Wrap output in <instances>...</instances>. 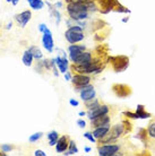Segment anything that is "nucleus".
Wrapping results in <instances>:
<instances>
[{"instance_id":"42","label":"nucleus","mask_w":155,"mask_h":156,"mask_svg":"<svg viewBox=\"0 0 155 156\" xmlns=\"http://www.w3.org/2000/svg\"><path fill=\"white\" fill-rule=\"evenodd\" d=\"M5 1H6V2H12L13 0H5Z\"/></svg>"},{"instance_id":"20","label":"nucleus","mask_w":155,"mask_h":156,"mask_svg":"<svg viewBox=\"0 0 155 156\" xmlns=\"http://www.w3.org/2000/svg\"><path fill=\"white\" fill-rule=\"evenodd\" d=\"M47 137H48V140H49V146H50V147L56 146V144H57V141H58V139H59L58 133H57L56 130H52V131H50V133H48Z\"/></svg>"},{"instance_id":"29","label":"nucleus","mask_w":155,"mask_h":156,"mask_svg":"<svg viewBox=\"0 0 155 156\" xmlns=\"http://www.w3.org/2000/svg\"><path fill=\"white\" fill-rule=\"evenodd\" d=\"M77 126L79 128H85L86 127V121L83 120V119H78L77 120Z\"/></svg>"},{"instance_id":"34","label":"nucleus","mask_w":155,"mask_h":156,"mask_svg":"<svg viewBox=\"0 0 155 156\" xmlns=\"http://www.w3.org/2000/svg\"><path fill=\"white\" fill-rule=\"evenodd\" d=\"M45 28H47V25H45V24H40L39 25V31L41 32V33H43Z\"/></svg>"},{"instance_id":"13","label":"nucleus","mask_w":155,"mask_h":156,"mask_svg":"<svg viewBox=\"0 0 155 156\" xmlns=\"http://www.w3.org/2000/svg\"><path fill=\"white\" fill-rule=\"evenodd\" d=\"M124 115H127L128 118H132V119H148V118L152 117L150 113L144 111V105H137V109H136L135 113L126 112Z\"/></svg>"},{"instance_id":"1","label":"nucleus","mask_w":155,"mask_h":156,"mask_svg":"<svg viewBox=\"0 0 155 156\" xmlns=\"http://www.w3.org/2000/svg\"><path fill=\"white\" fill-rule=\"evenodd\" d=\"M67 12L74 22L88 18V6L85 2H67Z\"/></svg>"},{"instance_id":"27","label":"nucleus","mask_w":155,"mask_h":156,"mask_svg":"<svg viewBox=\"0 0 155 156\" xmlns=\"http://www.w3.org/2000/svg\"><path fill=\"white\" fill-rule=\"evenodd\" d=\"M0 149L5 153H9L13 151V146L10 144H2L1 146H0Z\"/></svg>"},{"instance_id":"28","label":"nucleus","mask_w":155,"mask_h":156,"mask_svg":"<svg viewBox=\"0 0 155 156\" xmlns=\"http://www.w3.org/2000/svg\"><path fill=\"white\" fill-rule=\"evenodd\" d=\"M84 137H85L87 140H89L91 143H93V144H95L96 143V138L93 136V133H84Z\"/></svg>"},{"instance_id":"4","label":"nucleus","mask_w":155,"mask_h":156,"mask_svg":"<svg viewBox=\"0 0 155 156\" xmlns=\"http://www.w3.org/2000/svg\"><path fill=\"white\" fill-rule=\"evenodd\" d=\"M71 83L74 84L76 92H79L81 88H84L85 86L89 85V83H91V77H89V75L76 74L73 76V78H71Z\"/></svg>"},{"instance_id":"31","label":"nucleus","mask_w":155,"mask_h":156,"mask_svg":"<svg viewBox=\"0 0 155 156\" xmlns=\"http://www.w3.org/2000/svg\"><path fill=\"white\" fill-rule=\"evenodd\" d=\"M34 155L35 156H47V153H44L43 151H41V149H36L34 152Z\"/></svg>"},{"instance_id":"38","label":"nucleus","mask_w":155,"mask_h":156,"mask_svg":"<svg viewBox=\"0 0 155 156\" xmlns=\"http://www.w3.org/2000/svg\"><path fill=\"white\" fill-rule=\"evenodd\" d=\"M18 1H20V0H13V1H12V4L14 5V6H16V5L18 4Z\"/></svg>"},{"instance_id":"5","label":"nucleus","mask_w":155,"mask_h":156,"mask_svg":"<svg viewBox=\"0 0 155 156\" xmlns=\"http://www.w3.org/2000/svg\"><path fill=\"white\" fill-rule=\"evenodd\" d=\"M120 151V146L117 144H105L99 147L97 152L100 156H114Z\"/></svg>"},{"instance_id":"39","label":"nucleus","mask_w":155,"mask_h":156,"mask_svg":"<svg viewBox=\"0 0 155 156\" xmlns=\"http://www.w3.org/2000/svg\"><path fill=\"white\" fill-rule=\"evenodd\" d=\"M91 151H92V148H91V147H85V152L86 153H89Z\"/></svg>"},{"instance_id":"12","label":"nucleus","mask_w":155,"mask_h":156,"mask_svg":"<svg viewBox=\"0 0 155 156\" xmlns=\"http://www.w3.org/2000/svg\"><path fill=\"white\" fill-rule=\"evenodd\" d=\"M110 122H111L110 117L108 114H104V115H100V117L92 119L91 120V127H93V128L105 127V126H110Z\"/></svg>"},{"instance_id":"30","label":"nucleus","mask_w":155,"mask_h":156,"mask_svg":"<svg viewBox=\"0 0 155 156\" xmlns=\"http://www.w3.org/2000/svg\"><path fill=\"white\" fill-rule=\"evenodd\" d=\"M63 77H65V79H66L67 82H71V78H73V76H71V74H70L69 71H66V73L63 74Z\"/></svg>"},{"instance_id":"17","label":"nucleus","mask_w":155,"mask_h":156,"mask_svg":"<svg viewBox=\"0 0 155 156\" xmlns=\"http://www.w3.org/2000/svg\"><path fill=\"white\" fill-rule=\"evenodd\" d=\"M124 133V126L122 123L114 125L112 128L110 129V131H109V133L111 135V137H112L114 140H117Z\"/></svg>"},{"instance_id":"18","label":"nucleus","mask_w":155,"mask_h":156,"mask_svg":"<svg viewBox=\"0 0 155 156\" xmlns=\"http://www.w3.org/2000/svg\"><path fill=\"white\" fill-rule=\"evenodd\" d=\"M110 131V126H105V127H97V128H94L93 130V136L96 138V139H100L101 140L103 137H105Z\"/></svg>"},{"instance_id":"6","label":"nucleus","mask_w":155,"mask_h":156,"mask_svg":"<svg viewBox=\"0 0 155 156\" xmlns=\"http://www.w3.org/2000/svg\"><path fill=\"white\" fill-rule=\"evenodd\" d=\"M42 34H43L42 35L43 48H44L49 53H52L54 49V41H53V36H52V33H51L50 28L47 27Z\"/></svg>"},{"instance_id":"23","label":"nucleus","mask_w":155,"mask_h":156,"mask_svg":"<svg viewBox=\"0 0 155 156\" xmlns=\"http://www.w3.org/2000/svg\"><path fill=\"white\" fill-rule=\"evenodd\" d=\"M28 50L31 51V53L33 55L34 59H36V60H41V59H43V53H42V51H41V49H40L39 47L32 45V47H30Z\"/></svg>"},{"instance_id":"36","label":"nucleus","mask_w":155,"mask_h":156,"mask_svg":"<svg viewBox=\"0 0 155 156\" xmlns=\"http://www.w3.org/2000/svg\"><path fill=\"white\" fill-rule=\"evenodd\" d=\"M13 27V23L10 22V23H8L7 25H6V30H10V28Z\"/></svg>"},{"instance_id":"14","label":"nucleus","mask_w":155,"mask_h":156,"mask_svg":"<svg viewBox=\"0 0 155 156\" xmlns=\"http://www.w3.org/2000/svg\"><path fill=\"white\" fill-rule=\"evenodd\" d=\"M92 60H93V55H92V53L85 50L78 55L77 59H76L73 63L76 65V66H81V65H86V63L91 62Z\"/></svg>"},{"instance_id":"9","label":"nucleus","mask_w":155,"mask_h":156,"mask_svg":"<svg viewBox=\"0 0 155 156\" xmlns=\"http://www.w3.org/2000/svg\"><path fill=\"white\" fill-rule=\"evenodd\" d=\"M86 50V47L83 44H70L68 47V57L71 62H74L75 60L77 59V57L81 55L83 51Z\"/></svg>"},{"instance_id":"19","label":"nucleus","mask_w":155,"mask_h":156,"mask_svg":"<svg viewBox=\"0 0 155 156\" xmlns=\"http://www.w3.org/2000/svg\"><path fill=\"white\" fill-rule=\"evenodd\" d=\"M33 60H34V57H33V55L31 53V51L30 50L24 51L23 57H22V62H23L24 66L31 67L32 65H33Z\"/></svg>"},{"instance_id":"24","label":"nucleus","mask_w":155,"mask_h":156,"mask_svg":"<svg viewBox=\"0 0 155 156\" xmlns=\"http://www.w3.org/2000/svg\"><path fill=\"white\" fill-rule=\"evenodd\" d=\"M85 105H86V108H87V110H93L100 105V102H99L97 98H93V100H91V101L85 102Z\"/></svg>"},{"instance_id":"33","label":"nucleus","mask_w":155,"mask_h":156,"mask_svg":"<svg viewBox=\"0 0 155 156\" xmlns=\"http://www.w3.org/2000/svg\"><path fill=\"white\" fill-rule=\"evenodd\" d=\"M66 1L67 2H85V4H87L91 0H66Z\"/></svg>"},{"instance_id":"3","label":"nucleus","mask_w":155,"mask_h":156,"mask_svg":"<svg viewBox=\"0 0 155 156\" xmlns=\"http://www.w3.org/2000/svg\"><path fill=\"white\" fill-rule=\"evenodd\" d=\"M101 68V62L99 60H92L91 62L86 63V65H81V66H76L74 65L73 69H74L77 74H84V75H91L95 74V71Z\"/></svg>"},{"instance_id":"10","label":"nucleus","mask_w":155,"mask_h":156,"mask_svg":"<svg viewBox=\"0 0 155 156\" xmlns=\"http://www.w3.org/2000/svg\"><path fill=\"white\" fill-rule=\"evenodd\" d=\"M79 96H81V98L84 102H87V101H91V100L95 98L96 92H95L93 86L89 84V85L85 86L84 88H81V90H79Z\"/></svg>"},{"instance_id":"22","label":"nucleus","mask_w":155,"mask_h":156,"mask_svg":"<svg viewBox=\"0 0 155 156\" xmlns=\"http://www.w3.org/2000/svg\"><path fill=\"white\" fill-rule=\"evenodd\" d=\"M77 153H78V148H77V146H76V143H75L74 140H69L68 149H67L63 154L67 156H69V155H75V154H77Z\"/></svg>"},{"instance_id":"41","label":"nucleus","mask_w":155,"mask_h":156,"mask_svg":"<svg viewBox=\"0 0 155 156\" xmlns=\"http://www.w3.org/2000/svg\"><path fill=\"white\" fill-rule=\"evenodd\" d=\"M128 20H129V18H124V20H122V22H124V23H126V22H128Z\"/></svg>"},{"instance_id":"15","label":"nucleus","mask_w":155,"mask_h":156,"mask_svg":"<svg viewBox=\"0 0 155 156\" xmlns=\"http://www.w3.org/2000/svg\"><path fill=\"white\" fill-rule=\"evenodd\" d=\"M56 60V65L58 67L59 71L61 74H65L66 71H68V68H69V61L67 57H61V55H57V58L54 59Z\"/></svg>"},{"instance_id":"32","label":"nucleus","mask_w":155,"mask_h":156,"mask_svg":"<svg viewBox=\"0 0 155 156\" xmlns=\"http://www.w3.org/2000/svg\"><path fill=\"white\" fill-rule=\"evenodd\" d=\"M69 104L71 106H78V105H79V102H78L77 100H75V98H70Z\"/></svg>"},{"instance_id":"16","label":"nucleus","mask_w":155,"mask_h":156,"mask_svg":"<svg viewBox=\"0 0 155 156\" xmlns=\"http://www.w3.org/2000/svg\"><path fill=\"white\" fill-rule=\"evenodd\" d=\"M68 145H69V139L67 136L59 137L58 141L56 144V151L57 153H65L68 149Z\"/></svg>"},{"instance_id":"26","label":"nucleus","mask_w":155,"mask_h":156,"mask_svg":"<svg viewBox=\"0 0 155 156\" xmlns=\"http://www.w3.org/2000/svg\"><path fill=\"white\" fill-rule=\"evenodd\" d=\"M147 135L151 137V138L155 139V121H154V122H152V123H150V126H148Z\"/></svg>"},{"instance_id":"8","label":"nucleus","mask_w":155,"mask_h":156,"mask_svg":"<svg viewBox=\"0 0 155 156\" xmlns=\"http://www.w3.org/2000/svg\"><path fill=\"white\" fill-rule=\"evenodd\" d=\"M109 111H110V108H109L106 104H100V105L95 108L93 110H87V118L89 120H92L94 118H97L100 115H104V114H108Z\"/></svg>"},{"instance_id":"40","label":"nucleus","mask_w":155,"mask_h":156,"mask_svg":"<svg viewBox=\"0 0 155 156\" xmlns=\"http://www.w3.org/2000/svg\"><path fill=\"white\" fill-rule=\"evenodd\" d=\"M6 155H7V153L2 152V151H1V152H0V156H6Z\"/></svg>"},{"instance_id":"25","label":"nucleus","mask_w":155,"mask_h":156,"mask_svg":"<svg viewBox=\"0 0 155 156\" xmlns=\"http://www.w3.org/2000/svg\"><path fill=\"white\" fill-rule=\"evenodd\" d=\"M43 135H44V133H41V131L33 133V135H31V136H30V138H28V141H30V143H36V141L40 140V139L42 138Z\"/></svg>"},{"instance_id":"21","label":"nucleus","mask_w":155,"mask_h":156,"mask_svg":"<svg viewBox=\"0 0 155 156\" xmlns=\"http://www.w3.org/2000/svg\"><path fill=\"white\" fill-rule=\"evenodd\" d=\"M30 7L34 10H41L44 7V1L43 0H27Z\"/></svg>"},{"instance_id":"11","label":"nucleus","mask_w":155,"mask_h":156,"mask_svg":"<svg viewBox=\"0 0 155 156\" xmlns=\"http://www.w3.org/2000/svg\"><path fill=\"white\" fill-rule=\"evenodd\" d=\"M32 18V12L31 10H24V12H20L15 15V20L16 23L18 24V26L24 28L27 25V23L31 20Z\"/></svg>"},{"instance_id":"2","label":"nucleus","mask_w":155,"mask_h":156,"mask_svg":"<svg viewBox=\"0 0 155 156\" xmlns=\"http://www.w3.org/2000/svg\"><path fill=\"white\" fill-rule=\"evenodd\" d=\"M65 39L67 40V42L70 44H75V43L81 42L85 39L84 32H83V27H81L79 25H74V26H69V28L65 32Z\"/></svg>"},{"instance_id":"7","label":"nucleus","mask_w":155,"mask_h":156,"mask_svg":"<svg viewBox=\"0 0 155 156\" xmlns=\"http://www.w3.org/2000/svg\"><path fill=\"white\" fill-rule=\"evenodd\" d=\"M111 60H112L113 69H114L117 73H121V71L126 70L127 67L129 66V59L127 58V57H124V55L111 58Z\"/></svg>"},{"instance_id":"37","label":"nucleus","mask_w":155,"mask_h":156,"mask_svg":"<svg viewBox=\"0 0 155 156\" xmlns=\"http://www.w3.org/2000/svg\"><path fill=\"white\" fill-rule=\"evenodd\" d=\"M85 114H86V112H84V111H81V112L78 113V115H79V117H84Z\"/></svg>"},{"instance_id":"35","label":"nucleus","mask_w":155,"mask_h":156,"mask_svg":"<svg viewBox=\"0 0 155 156\" xmlns=\"http://www.w3.org/2000/svg\"><path fill=\"white\" fill-rule=\"evenodd\" d=\"M54 7H56V8H62V2H61V1L56 2V4H54Z\"/></svg>"}]
</instances>
